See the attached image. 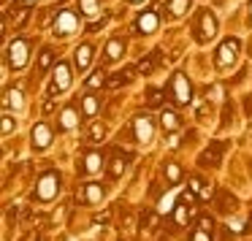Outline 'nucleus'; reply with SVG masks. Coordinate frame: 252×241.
I'll use <instances>...</instances> for the list:
<instances>
[{
  "mask_svg": "<svg viewBox=\"0 0 252 241\" xmlns=\"http://www.w3.org/2000/svg\"><path fill=\"white\" fill-rule=\"evenodd\" d=\"M100 165H103L100 152H90L87 160H84V171H87V174H95V171H100Z\"/></svg>",
  "mask_w": 252,
  "mask_h": 241,
  "instance_id": "obj_15",
  "label": "nucleus"
},
{
  "mask_svg": "<svg viewBox=\"0 0 252 241\" xmlns=\"http://www.w3.org/2000/svg\"><path fill=\"white\" fill-rule=\"evenodd\" d=\"M206 187H209V184H203V181L198 179V176H190V192H192V195L201 198V192L206 190Z\"/></svg>",
  "mask_w": 252,
  "mask_h": 241,
  "instance_id": "obj_24",
  "label": "nucleus"
},
{
  "mask_svg": "<svg viewBox=\"0 0 252 241\" xmlns=\"http://www.w3.org/2000/svg\"><path fill=\"white\" fill-rule=\"evenodd\" d=\"M217 57H220V65H230V62H236V57H239V41H225L222 46H220V52H217Z\"/></svg>",
  "mask_w": 252,
  "mask_h": 241,
  "instance_id": "obj_7",
  "label": "nucleus"
},
{
  "mask_svg": "<svg viewBox=\"0 0 252 241\" xmlns=\"http://www.w3.org/2000/svg\"><path fill=\"white\" fill-rule=\"evenodd\" d=\"M136 30L138 33H155V30H158V17H155V11L141 14L138 22H136Z\"/></svg>",
  "mask_w": 252,
  "mask_h": 241,
  "instance_id": "obj_10",
  "label": "nucleus"
},
{
  "mask_svg": "<svg viewBox=\"0 0 252 241\" xmlns=\"http://www.w3.org/2000/svg\"><path fill=\"white\" fill-rule=\"evenodd\" d=\"M76 25H79V17L73 11H60L55 19V33L65 38V35H71L73 30H76Z\"/></svg>",
  "mask_w": 252,
  "mask_h": 241,
  "instance_id": "obj_4",
  "label": "nucleus"
},
{
  "mask_svg": "<svg viewBox=\"0 0 252 241\" xmlns=\"http://www.w3.org/2000/svg\"><path fill=\"white\" fill-rule=\"evenodd\" d=\"M52 144V130L44 125V122H38V125L33 127V147L38 149H46Z\"/></svg>",
  "mask_w": 252,
  "mask_h": 241,
  "instance_id": "obj_9",
  "label": "nucleus"
},
{
  "mask_svg": "<svg viewBox=\"0 0 252 241\" xmlns=\"http://www.w3.org/2000/svg\"><path fill=\"white\" fill-rule=\"evenodd\" d=\"M171 87H174V100L176 103H190V82H187L185 73H176L174 82H171Z\"/></svg>",
  "mask_w": 252,
  "mask_h": 241,
  "instance_id": "obj_6",
  "label": "nucleus"
},
{
  "mask_svg": "<svg viewBox=\"0 0 252 241\" xmlns=\"http://www.w3.org/2000/svg\"><path fill=\"white\" fill-rule=\"evenodd\" d=\"M82 8H84V17H95V14H98L95 0H82Z\"/></svg>",
  "mask_w": 252,
  "mask_h": 241,
  "instance_id": "obj_28",
  "label": "nucleus"
},
{
  "mask_svg": "<svg viewBox=\"0 0 252 241\" xmlns=\"http://www.w3.org/2000/svg\"><path fill=\"white\" fill-rule=\"evenodd\" d=\"M214 33H217V19H214V14L212 11H201L198 28H195V38L198 41H209V38H214Z\"/></svg>",
  "mask_w": 252,
  "mask_h": 241,
  "instance_id": "obj_2",
  "label": "nucleus"
},
{
  "mask_svg": "<svg viewBox=\"0 0 252 241\" xmlns=\"http://www.w3.org/2000/svg\"><path fill=\"white\" fill-rule=\"evenodd\" d=\"M90 55H93V46H87V44L76 49V68L79 71H84V68L90 65Z\"/></svg>",
  "mask_w": 252,
  "mask_h": 241,
  "instance_id": "obj_14",
  "label": "nucleus"
},
{
  "mask_svg": "<svg viewBox=\"0 0 252 241\" xmlns=\"http://www.w3.org/2000/svg\"><path fill=\"white\" fill-rule=\"evenodd\" d=\"M98 109H100V103H98V98H95V95H84V98H82V111L87 117H93Z\"/></svg>",
  "mask_w": 252,
  "mask_h": 241,
  "instance_id": "obj_16",
  "label": "nucleus"
},
{
  "mask_svg": "<svg viewBox=\"0 0 252 241\" xmlns=\"http://www.w3.org/2000/svg\"><path fill=\"white\" fill-rule=\"evenodd\" d=\"M109 165H111V168H109L111 176H122V171H125V157H114Z\"/></svg>",
  "mask_w": 252,
  "mask_h": 241,
  "instance_id": "obj_23",
  "label": "nucleus"
},
{
  "mask_svg": "<svg viewBox=\"0 0 252 241\" xmlns=\"http://www.w3.org/2000/svg\"><path fill=\"white\" fill-rule=\"evenodd\" d=\"M198 228L201 230H206V233H214V222L209 217H201V222H198Z\"/></svg>",
  "mask_w": 252,
  "mask_h": 241,
  "instance_id": "obj_30",
  "label": "nucleus"
},
{
  "mask_svg": "<svg viewBox=\"0 0 252 241\" xmlns=\"http://www.w3.org/2000/svg\"><path fill=\"white\" fill-rule=\"evenodd\" d=\"M14 125H17V122H14V120H11V117H8V114L3 117V133H11V127H14Z\"/></svg>",
  "mask_w": 252,
  "mask_h": 241,
  "instance_id": "obj_33",
  "label": "nucleus"
},
{
  "mask_svg": "<svg viewBox=\"0 0 252 241\" xmlns=\"http://www.w3.org/2000/svg\"><path fill=\"white\" fill-rule=\"evenodd\" d=\"M90 136H93L95 141H98V138H103V125H93V133H90Z\"/></svg>",
  "mask_w": 252,
  "mask_h": 241,
  "instance_id": "obj_35",
  "label": "nucleus"
},
{
  "mask_svg": "<svg viewBox=\"0 0 252 241\" xmlns=\"http://www.w3.org/2000/svg\"><path fill=\"white\" fill-rule=\"evenodd\" d=\"M49 65H52V52L44 49V52H41V57H38V68L44 71V68H49Z\"/></svg>",
  "mask_w": 252,
  "mask_h": 241,
  "instance_id": "obj_27",
  "label": "nucleus"
},
{
  "mask_svg": "<svg viewBox=\"0 0 252 241\" xmlns=\"http://www.w3.org/2000/svg\"><path fill=\"white\" fill-rule=\"evenodd\" d=\"M71 87V73H68L65 62H57L55 68V82H52V92H63V90Z\"/></svg>",
  "mask_w": 252,
  "mask_h": 241,
  "instance_id": "obj_8",
  "label": "nucleus"
},
{
  "mask_svg": "<svg viewBox=\"0 0 252 241\" xmlns=\"http://www.w3.org/2000/svg\"><path fill=\"white\" fill-rule=\"evenodd\" d=\"M84 190H87V195H84L87 203H98L100 198H103V187L100 184H84Z\"/></svg>",
  "mask_w": 252,
  "mask_h": 241,
  "instance_id": "obj_17",
  "label": "nucleus"
},
{
  "mask_svg": "<svg viewBox=\"0 0 252 241\" xmlns=\"http://www.w3.org/2000/svg\"><path fill=\"white\" fill-rule=\"evenodd\" d=\"M160 125H163L165 130H176V127H179V117H176L174 111H163V114H160Z\"/></svg>",
  "mask_w": 252,
  "mask_h": 241,
  "instance_id": "obj_18",
  "label": "nucleus"
},
{
  "mask_svg": "<svg viewBox=\"0 0 252 241\" xmlns=\"http://www.w3.org/2000/svg\"><path fill=\"white\" fill-rule=\"evenodd\" d=\"M165 176H168L171 184H176V181L182 179V168L176 163H165Z\"/></svg>",
  "mask_w": 252,
  "mask_h": 241,
  "instance_id": "obj_21",
  "label": "nucleus"
},
{
  "mask_svg": "<svg viewBox=\"0 0 252 241\" xmlns=\"http://www.w3.org/2000/svg\"><path fill=\"white\" fill-rule=\"evenodd\" d=\"M192 241H212V233H206V230H192Z\"/></svg>",
  "mask_w": 252,
  "mask_h": 241,
  "instance_id": "obj_29",
  "label": "nucleus"
},
{
  "mask_svg": "<svg viewBox=\"0 0 252 241\" xmlns=\"http://www.w3.org/2000/svg\"><path fill=\"white\" fill-rule=\"evenodd\" d=\"M57 184H60V176H57L55 171H46V174L41 176V181H38L35 198H38V201H52V198L57 195Z\"/></svg>",
  "mask_w": 252,
  "mask_h": 241,
  "instance_id": "obj_1",
  "label": "nucleus"
},
{
  "mask_svg": "<svg viewBox=\"0 0 252 241\" xmlns=\"http://www.w3.org/2000/svg\"><path fill=\"white\" fill-rule=\"evenodd\" d=\"M127 79H130V68L127 71H122V73H114L111 76V82H109V87H120V84H125Z\"/></svg>",
  "mask_w": 252,
  "mask_h": 241,
  "instance_id": "obj_25",
  "label": "nucleus"
},
{
  "mask_svg": "<svg viewBox=\"0 0 252 241\" xmlns=\"http://www.w3.org/2000/svg\"><path fill=\"white\" fill-rule=\"evenodd\" d=\"M158 52H155V55L152 57H147V60H141V62H138V71H141V73H152L155 71V62H158Z\"/></svg>",
  "mask_w": 252,
  "mask_h": 241,
  "instance_id": "obj_22",
  "label": "nucleus"
},
{
  "mask_svg": "<svg viewBox=\"0 0 252 241\" xmlns=\"http://www.w3.org/2000/svg\"><path fill=\"white\" fill-rule=\"evenodd\" d=\"M187 6H190V0H168L171 17H182V14H187Z\"/></svg>",
  "mask_w": 252,
  "mask_h": 241,
  "instance_id": "obj_20",
  "label": "nucleus"
},
{
  "mask_svg": "<svg viewBox=\"0 0 252 241\" xmlns=\"http://www.w3.org/2000/svg\"><path fill=\"white\" fill-rule=\"evenodd\" d=\"M98 84H103V71L93 73V79H90V82H87V87H98Z\"/></svg>",
  "mask_w": 252,
  "mask_h": 241,
  "instance_id": "obj_31",
  "label": "nucleus"
},
{
  "mask_svg": "<svg viewBox=\"0 0 252 241\" xmlns=\"http://www.w3.org/2000/svg\"><path fill=\"white\" fill-rule=\"evenodd\" d=\"M190 217H192V206H190V198L185 195V201L176 203L174 219H176V225H187V222H190Z\"/></svg>",
  "mask_w": 252,
  "mask_h": 241,
  "instance_id": "obj_11",
  "label": "nucleus"
},
{
  "mask_svg": "<svg viewBox=\"0 0 252 241\" xmlns=\"http://www.w3.org/2000/svg\"><path fill=\"white\" fill-rule=\"evenodd\" d=\"M220 211H233V206H236V201L233 198H228V192H220Z\"/></svg>",
  "mask_w": 252,
  "mask_h": 241,
  "instance_id": "obj_26",
  "label": "nucleus"
},
{
  "mask_svg": "<svg viewBox=\"0 0 252 241\" xmlns=\"http://www.w3.org/2000/svg\"><path fill=\"white\" fill-rule=\"evenodd\" d=\"M73 125H76V109L68 106V109L63 111V117H60V127H63V130H68V127H73Z\"/></svg>",
  "mask_w": 252,
  "mask_h": 241,
  "instance_id": "obj_19",
  "label": "nucleus"
},
{
  "mask_svg": "<svg viewBox=\"0 0 252 241\" xmlns=\"http://www.w3.org/2000/svg\"><path fill=\"white\" fill-rule=\"evenodd\" d=\"M160 100H163V95H160L158 90H152V92H149V106H160Z\"/></svg>",
  "mask_w": 252,
  "mask_h": 241,
  "instance_id": "obj_32",
  "label": "nucleus"
},
{
  "mask_svg": "<svg viewBox=\"0 0 252 241\" xmlns=\"http://www.w3.org/2000/svg\"><path fill=\"white\" fill-rule=\"evenodd\" d=\"M136 138L141 144H147L152 138V122H149V117H138L136 120Z\"/></svg>",
  "mask_w": 252,
  "mask_h": 241,
  "instance_id": "obj_12",
  "label": "nucleus"
},
{
  "mask_svg": "<svg viewBox=\"0 0 252 241\" xmlns=\"http://www.w3.org/2000/svg\"><path fill=\"white\" fill-rule=\"evenodd\" d=\"M133 3H138V0H133Z\"/></svg>",
  "mask_w": 252,
  "mask_h": 241,
  "instance_id": "obj_37",
  "label": "nucleus"
},
{
  "mask_svg": "<svg viewBox=\"0 0 252 241\" xmlns=\"http://www.w3.org/2000/svg\"><path fill=\"white\" fill-rule=\"evenodd\" d=\"M222 152H225V144L222 141H214L209 149H203L201 152V157H198V165H203V168H217L220 165V160H222Z\"/></svg>",
  "mask_w": 252,
  "mask_h": 241,
  "instance_id": "obj_3",
  "label": "nucleus"
},
{
  "mask_svg": "<svg viewBox=\"0 0 252 241\" xmlns=\"http://www.w3.org/2000/svg\"><path fill=\"white\" fill-rule=\"evenodd\" d=\"M71 241H73V239H71Z\"/></svg>",
  "mask_w": 252,
  "mask_h": 241,
  "instance_id": "obj_38",
  "label": "nucleus"
},
{
  "mask_svg": "<svg viewBox=\"0 0 252 241\" xmlns=\"http://www.w3.org/2000/svg\"><path fill=\"white\" fill-rule=\"evenodd\" d=\"M38 241H46V239H38Z\"/></svg>",
  "mask_w": 252,
  "mask_h": 241,
  "instance_id": "obj_36",
  "label": "nucleus"
},
{
  "mask_svg": "<svg viewBox=\"0 0 252 241\" xmlns=\"http://www.w3.org/2000/svg\"><path fill=\"white\" fill-rule=\"evenodd\" d=\"M28 41H22V38H17L11 46H8V62H11L14 68H22L25 62H28Z\"/></svg>",
  "mask_w": 252,
  "mask_h": 241,
  "instance_id": "obj_5",
  "label": "nucleus"
},
{
  "mask_svg": "<svg viewBox=\"0 0 252 241\" xmlns=\"http://www.w3.org/2000/svg\"><path fill=\"white\" fill-rule=\"evenodd\" d=\"M122 52H125V44H122V38H111L109 44H106V60H109V62L120 60Z\"/></svg>",
  "mask_w": 252,
  "mask_h": 241,
  "instance_id": "obj_13",
  "label": "nucleus"
},
{
  "mask_svg": "<svg viewBox=\"0 0 252 241\" xmlns=\"http://www.w3.org/2000/svg\"><path fill=\"white\" fill-rule=\"evenodd\" d=\"M8 103H14V109H19V103H22V95H19V92H11V95H8Z\"/></svg>",
  "mask_w": 252,
  "mask_h": 241,
  "instance_id": "obj_34",
  "label": "nucleus"
}]
</instances>
